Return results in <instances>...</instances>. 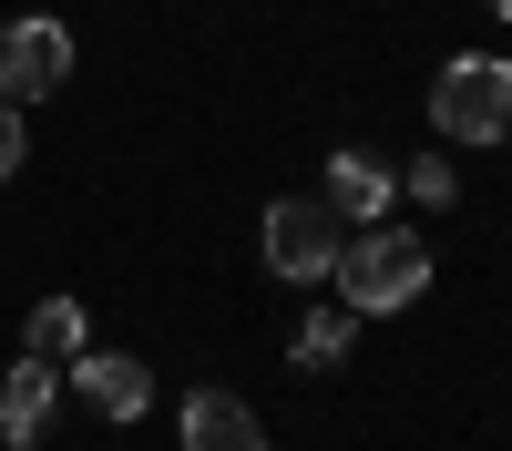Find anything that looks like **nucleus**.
I'll use <instances>...</instances> for the list:
<instances>
[{
  "instance_id": "1",
  "label": "nucleus",
  "mask_w": 512,
  "mask_h": 451,
  "mask_svg": "<svg viewBox=\"0 0 512 451\" xmlns=\"http://www.w3.org/2000/svg\"><path fill=\"white\" fill-rule=\"evenodd\" d=\"M338 298H349V318H390V308H410L420 287H431V246H420L410 226H390L379 216L359 246H338Z\"/></svg>"
},
{
  "instance_id": "2",
  "label": "nucleus",
  "mask_w": 512,
  "mask_h": 451,
  "mask_svg": "<svg viewBox=\"0 0 512 451\" xmlns=\"http://www.w3.org/2000/svg\"><path fill=\"white\" fill-rule=\"evenodd\" d=\"M431 134L441 144H512V62L461 52L431 72Z\"/></svg>"
},
{
  "instance_id": "3",
  "label": "nucleus",
  "mask_w": 512,
  "mask_h": 451,
  "mask_svg": "<svg viewBox=\"0 0 512 451\" xmlns=\"http://www.w3.org/2000/svg\"><path fill=\"white\" fill-rule=\"evenodd\" d=\"M256 246H267V267L277 277H297V287H318L328 267H338V216H328V195H287V205H267V226H256Z\"/></svg>"
},
{
  "instance_id": "4",
  "label": "nucleus",
  "mask_w": 512,
  "mask_h": 451,
  "mask_svg": "<svg viewBox=\"0 0 512 451\" xmlns=\"http://www.w3.org/2000/svg\"><path fill=\"white\" fill-rule=\"evenodd\" d=\"M72 82V31L52 11H21L11 31H0V103H41Z\"/></svg>"
},
{
  "instance_id": "5",
  "label": "nucleus",
  "mask_w": 512,
  "mask_h": 451,
  "mask_svg": "<svg viewBox=\"0 0 512 451\" xmlns=\"http://www.w3.org/2000/svg\"><path fill=\"white\" fill-rule=\"evenodd\" d=\"M72 390L93 400L103 421H134V410L154 400V369H144V359H123V349H82V359H72Z\"/></svg>"
},
{
  "instance_id": "6",
  "label": "nucleus",
  "mask_w": 512,
  "mask_h": 451,
  "mask_svg": "<svg viewBox=\"0 0 512 451\" xmlns=\"http://www.w3.org/2000/svg\"><path fill=\"white\" fill-rule=\"evenodd\" d=\"M185 451H267V431H256V410L236 390H195L185 400Z\"/></svg>"
},
{
  "instance_id": "7",
  "label": "nucleus",
  "mask_w": 512,
  "mask_h": 451,
  "mask_svg": "<svg viewBox=\"0 0 512 451\" xmlns=\"http://www.w3.org/2000/svg\"><path fill=\"white\" fill-rule=\"evenodd\" d=\"M328 216H338V226H379V216H390V164L328 154Z\"/></svg>"
},
{
  "instance_id": "8",
  "label": "nucleus",
  "mask_w": 512,
  "mask_h": 451,
  "mask_svg": "<svg viewBox=\"0 0 512 451\" xmlns=\"http://www.w3.org/2000/svg\"><path fill=\"white\" fill-rule=\"evenodd\" d=\"M52 380H62V369H41V359H21L11 380H0V441H11V451L41 441V421H52Z\"/></svg>"
},
{
  "instance_id": "9",
  "label": "nucleus",
  "mask_w": 512,
  "mask_h": 451,
  "mask_svg": "<svg viewBox=\"0 0 512 451\" xmlns=\"http://www.w3.org/2000/svg\"><path fill=\"white\" fill-rule=\"evenodd\" d=\"M21 349H31L41 369H72V359H82V298H41L31 328H21Z\"/></svg>"
},
{
  "instance_id": "10",
  "label": "nucleus",
  "mask_w": 512,
  "mask_h": 451,
  "mask_svg": "<svg viewBox=\"0 0 512 451\" xmlns=\"http://www.w3.org/2000/svg\"><path fill=\"white\" fill-rule=\"evenodd\" d=\"M287 359H297V369H338V359H349V308H318V318H297Z\"/></svg>"
},
{
  "instance_id": "11",
  "label": "nucleus",
  "mask_w": 512,
  "mask_h": 451,
  "mask_svg": "<svg viewBox=\"0 0 512 451\" xmlns=\"http://www.w3.org/2000/svg\"><path fill=\"white\" fill-rule=\"evenodd\" d=\"M400 185H410L420 205H451V195H461V175H451V154H420V164H410Z\"/></svg>"
},
{
  "instance_id": "12",
  "label": "nucleus",
  "mask_w": 512,
  "mask_h": 451,
  "mask_svg": "<svg viewBox=\"0 0 512 451\" xmlns=\"http://www.w3.org/2000/svg\"><path fill=\"white\" fill-rule=\"evenodd\" d=\"M21 175V103H0V185Z\"/></svg>"
},
{
  "instance_id": "13",
  "label": "nucleus",
  "mask_w": 512,
  "mask_h": 451,
  "mask_svg": "<svg viewBox=\"0 0 512 451\" xmlns=\"http://www.w3.org/2000/svg\"><path fill=\"white\" fill-rule=\"evenodd\" d=\"M492 11H502V21H512V0H492Z\"/></svg>"
}]
</instances>
